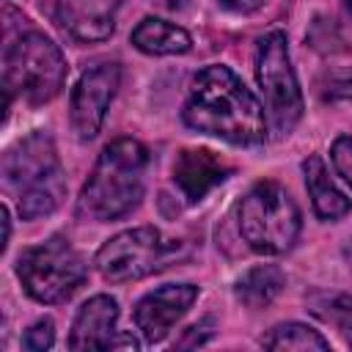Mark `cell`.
<instances>
[{
    "mask_svg": "<svg viewBox=\"0 0 352 352\" xmlns=\"http://www.w3.org/2000/svg\"><path fill=\"white\" fill-rule=\"evenodd\" d=\"M182 121L201 135H212L234 146H261L270 129L264 104L242 77L223 63H209L192 77Z\"/></svg>",
    "mask_w": 352,
    "mask_h": 352,
    "instance_id": "obj_1",
    "label": "cell"
},
{
    "mask_svg": "<svg viewBox=\"0 0 352 352\" xmlns=\"http://www.w3.org/2000/svg\"><path fill=\"white\" fill-rule=\"evenodd\" d=\"M148 165V151L135 138H116L110 140L91 176L85 179L77 214L91 223H110L126 217L143 201V173Z\"/></svg>",
    "mask_w": 352,
    "mask_h": 352,
    "instance_id": "obj_2",
    "label": "cell"
},
{
    "mask_svg": "<svg viewBox=\"0 0 352 352\" xmlns=\"http://www.w3.org/2000/svg\"><path fill=\"white\" fill-rule=\"evenodd\" d=\"M3 187L16 195L22 220L52 214L66 198V173L50 132L36 129L3 154Z\"/></svg>",
    "mask_w": 352,
    "mask_h": 352,
    "instance_id": "obj_3",
    "label": "cell"
},
{
    "mask_svg": "<svg viewBox=\"0 0 352 352\" xmlns=\"http://www.w3.org/2000/svg\"><path fill=\"white\" fill-rule=\"evenodd\" d=\"M69 66L60 47L44 36L41 30H25L19 36H8L3 47V88H6V110L14 96H22L28 104L52 102L63 82Z\"/></svg>",
    "mask_w": 352,
    "mask_h": 352,
    "instance_id": "obj_4",
    "label": "cell"
},
{
    "mask_svg": "<svg viewBox=\"0 0 352 352\" xmlns=\"http://www.w3.org/2000/svg\"><path fill=\"white\" fill-rule=\"evenodd\" d=\"M239 234L250 250L264 256H280L294 248L302 217L294 198L278 182H256L236 209Z\"/></svg>",
    "mask_w": 352,
    "mask_h": 352,
    "instance_id": "obj_5",
    "label": "cell"
},
{
    "mask_svg": "<svg viewBox=\"0 0 352 352\" xmlns=\"http://www.w3.org/2000/svg\"><path fill=\"white\" fill-rule=\"evenodd\" d=\"M16 278L28 297L44 305H58L85 283L88 264L66 236L55 234L47 242L25 248L19 253Z\"/></svg>",
    "mask_w": 352,
    "mask_h": 352,
    "instance_id": "obj_6",
    "label": "cell"
},
{
    "mask_svg": "<svg viewBox=\"0 0 352 352\" xmlns=\"http://www.w3.org/2000/svg\"><path fill=\"white\" fill-rule=\"evenodd\" d=\"M256 82L261 88L267 124L275 135H289L302 118V91L289 58L286 33L270 30L256 41Z\"/></svg>",
    "mask_w": 352,
    "mask_h": 352,
    "instance_id": "obj_7",
    "label": "cell"
},
{
    "mask_svg": "<svg viewBox=\"0 0 352 352\" xmlns=\"http://www.w3.org/2000/svg\"><path fill=\"white\" fill-rule=\"evenodd\" d=\"M179 242L168 239L160 228L154 226H138L126 228L116 236H110L94 256V267L99 275L110 283H126V280H140L162 267L176 256Z\"/></svg>",
    "mask_w": 352,
    "mask_h": 352,
    "instance_id": "obj_8",
    "label": "cell"
},
{
    "mask_svg": "<svg viewBox=\"0 0 352 352\" xmlns=\"http://www.w3.org/2000/svg\"><path fill=\"white\" fill-rule=\"evenodd\" d=\"M121 85V66L107 60L85 69L72 91V126L80 140H94L104 124L107 107Z\"/></svg>",
    "mask_w": 352,
    "mask_h": 352,
    "instance_id": "obj_9",
    "label": "cell"
},
{
    "mask_svg": "<svg viewBox=\"0 0 352 352\" xmlns=\"http://www.w3.org/2000/svg\"><path fill=\"white\" fill-rule=\"evenodd\" d=\"M195 300H198L195 283H165L148 292L146 297H140L132 319L140 336L146 338V344H160L170 333V327L192 308Z\"/></svg>",
    "mask_w": 352,
    "mask_h": 352,
    "instance_id": "obj_10",
    "label": "cell"
},
{
    "mask_svg": "<svg viewBox=\"0 0 352 352\" xmlns=\"http://www.w3.org/2000/svg\"><path fill=\"white\" fill-rule=\"evenodd\" d=\"M121 3L124 0H55V22L69 38L99 44L113 36Z\"/></svg>",
    "mask_w": 352,
    "mask_h": 352,
    "instance_id": "obj_11",
    "label": "cell"
},
{
    "mask_svg": "<svg viewBox=\"0 0 352 352\" xmlns=\"http://www.w3.org/2000/svg\"><path fill=\"white\" fill-rule=\"evenodd\" d=\"M234 168L209 148H182L173 160V184L187 204L204 201L214 187H220Z\"/></svg>",
    "mask_w": 352,
    "mask_h": 352,
    "instance_id": "obj_12",
    "label": "cell"
},
{
    "mask_svg": "<svg viewBox=\"0 0 352 352\" xmlns=\"http://www.w3.org/2000/svg\"><path fill=\"white\" fill-rule=\"evenodd\" d=\"M118 322V302L110 294H94L85 300L72 322L69 349H110Z\"/></svg>",
    "mask_w": 352,
    "mask_h": 352,
    "instance_id": "obj_13",
    "label": "cell"
},
{
    "mask_svg": "<svg viewBox=\"0 0 352 352\" xmlns=\"http://www.w3.org/2000/svg\"><path fill=\"white\" fill-rule=\"evenodd\" d=\"M132 47L146 52V55H184L192 50V38L184 28L160 19V16H143L132 36H129Z\"/></svg>",
    "mask_w": 352,
    "mask_h": 352,
    "instance_id": "obj_14",
    "label": "cell"
},
{
    "mask_svg": "<svg viewBox=\"0 0 352 352\" xmlns=\"http://www.w3.org/2000/svg\"><path fill=\"white\" fill-rule=\"evenodd\" d=\"M302 173H305V187L319 220H341L352 212V201L330 182L327 168L319 157H308L302 162Z\"/></svg>",
    "mask_w": 352,
    "mask_h": 352,
    "instance_id": "obj_15",
    "label": "cell"
},
{
    "mask_svg": "<svg viewBox=\"0 0 352 352\" xmlns=\"http://www.w3.org/2000/svg\"><path fill=\"white\" fill-rule=\"evenodd\" d=\"M283 286H286V275H283L280 267H275V264H256V267H250L248 272H242L236 278L234 297L242 305L258 311V308H267L283 292Z\"/></svg>",
    "mask_w": 352,
    "mask_h": 352,
    "instance_id": "obj_16",
    "label": "cell"
},
{
    "mask_svg": "<svg viewBox=\"0 0 352 352\" xmlns=\"http://www.w3.org/2000/svg\"><path fill=\"white\" fill-rule=\"evenodd\" d=\"M261 346L275 349V352H283V349H294V352L316 349V352H324V349H330V341L319 330H314V327H308L302 322H280L261 338Z\"/></svg>",
    "mask_w": 352,
    "mask_h": 352,
    "instance_id": "obj_17",
    "label": "cell"
},
{
    "mask_svg": "<svg viewBox=\"0 0 352 352\" xmlns=\"http://www.w3.org/2000/svg\"><path fill=\"white\" fill-rule=\"evenodd\" d=\"M319 94L324 102H352V66L327 72L319 82Z\"/></svg>",
    "mask_w": 352,
    "mask_h": 352,
    "instance_id": "obj_18",
    "label": "cell"
},
{
    "mask_svg": "<svg viewBox=\"0 0 352 352\" xmlns=\"http://www.w3.org/2000/svg\"><path fill=\"white\" fill-rule=\"evenodd\" d=\"M52 344H55V324H52L50 316L33 322V324L25 330V336H22V346H25L28 352H44V349H50Z\"/></svg>",
    "mask_w": 352,
    "mask_h": 352,
    "instance_id": "obj_19",
    "label": "cell"
},
{
    "mask_svg": "<svg viewBox=\"0 0 352 352\" xmlns=\"http://www.w3.org/2000/svg\"><path fill=\"white\" fill-rule=\"evenodd\" d=\"M330 162L336 173L352 187V135H338L330 146Z\"/></svg>",
    "mask_w": 352,
    "mask_h": 352,
    "instance_id": "obj_20",
    "label": "cell"
},
{
    "mask_svg": "<svg viewBox=\"0 0 352 352\" xmlns=\"http://www.w3.org/2000/svg\"><path fill=\"white\" fill-rule=\"evenodd\" d=\"M327 316H330V319H336L338 324H344L346 330H352V297H349V294L333 297Z\"/></svg>",
    "mask_w": 352,
    "mask_h": 352,
    "instance_id": "obj_21",
    "label": "cell"
},
{
    "mask_svg": "<svg viewBox=\"0 0 352 352\" xmlns=\"http://www.w3.org/2000/svg\"><path fill=\"white\" fill-rule=\"evenodd\" d=\"M206 324H209V319H206V322H201V324H192V327L187 330V336L179 341V346H201V344H206V341L212 338V333H214V330H206V333H201Z\"/></svg>",
    "mask_w": 352,
    "mask_h": 352,
    "instance_id": "obj_22",
    "label": "cell"
},
{
    "mask_svg": "<svg viewBox=\"0 0 352 352\" xmlns=\"http://www.w3.org/2000/svg\"><path fill=\"white\" fill-rule=\"evenodd\" d=\"M223 8H231V11H242V14H248V11H256L258 6H261V0H217Z\"/></svg>",
    "mask_w": 352,
    "mask_h": 352,
    "instance_id": "obj_23",
    "label": "cell"
},
{
    "mask_svg": "<svg viewBox=\"0 0 352 352\" xmlns=\"http://www.w3.org/2000/svg\"><path fill=\"white\" fill-rule=\"evenodd\" d=\"M154 3H160L162 8H170V11H176V8H182L187 0H154Z\"/></svg>",
    "mask_w": 352,
    "mask_h": 352,
    "instance_id": "obj_24",
    "label": "cell"
},
{
    "mask_svg": "<svg viewBox=\"0 0 352 352\" xmlns=\"http://www.w3.org/2000/svg\"><path fill=\"white\" fill-rule=\"evenodd\" d=\"M344 8H346V11L352 14V0H344Z\"/></svg>",
    "mask_w": 352,
    "mask_h": 352,
    "instance_id": "obj_25",
    "label": "cell"
}]
</instances>
